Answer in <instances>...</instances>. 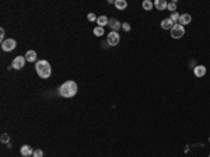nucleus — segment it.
Here are the masks:
<instances>
[{"instance_id":"nucleus-1","label":"nucleus","mask_w":210,"mask_h":157,"mask_svg":"<svg viewBox=\"0 0 210 157\" xmlns=\"http://www.w3.org/2000/svg\"><path fill=\"white\" fill-rule=\"evenodd\" d=\"M77 83L73 80H67L63 84L59 87V94L64 98H70V97H74L77 94Z\"/></svg>"},{"instance_id":"nucleus-2","label":"nucleus","mask_w":210,"mask_h":157,"mask_svg":"<svg viewBox=\"0 0 210 157\" xmlns=\"http://www.w3.org/2000/svg\"><path fill=\"white\" fill-rule=\"evenodd\" d=\"M35 69H37V73L41 78H49L51 77V63L48 61H38L37 65H35Z\"/></svg>"},{"instance_id":"nucleus-3","label":"nucleus","mask_w":210,"mask_h":157,"mask_svg":"<svg viewBox=\"0 0 210 157\" xmlns=\"http://www.w3.org/2000/svg\"><path fill=\"white\" fill-rule=\"evenodd\" d=\"M183 34H185V28H183L181 24H174V27L171 28V36L175 38V39L182 38Z\"/></svg>"},{"instance_id":"nucleus-4","label":"nucleus","mask_w":210,"mask_h":157,"mask_svg":"<svg viewBox=\"0 0 210 157\" xmlns=\"http://www.w3.org/2000/svg\"><path fill=\"white\" fill-rule=\"evenodd\" d=\"M108 45L109 46H116L119 42H121V35H119L118 32H115V31H111L109 34H108Z\"/></svg>"},{"instance_id":"nucleus-5","label":"nucleus","mask_w":210,"mask_h":157,"mask_svg":"<svg viewBox=\"0 0 210 157\" xmlns=\"http://www.w3.org/2000/svg\"><path fill=\"white\" fill-rule=\"evenodd\" d=\"M15 46H17V42H15V39H13V38H9V39H6L4 42H2V49H3L4 52L14 51Z\"/></svg>"},{"instance_id":"nucleus-6","label":"nucleus","mask_w":210,"mask_h":157,"mask_svg":"<svg viewBox=\"0 0 210 157\" xmlns=\"http://www.w3.org/2000/svg\"><path fill=\"white\" fill-rule=\"evenodd\" d=\"M24 65H25V56H15L14 61L11 62L13 69H17V70L23 69V67H24Z\"/></svg>"},{"instance_id":"nucleus-7","label":"nucleus","mask_w":210,"mask_h":157,"mask_svg":"<svg viewBox=\"0 0 210 157\" xmlns=\"http://www.w3.org/2000/svg\"><path fill=\"white\" fill-rule=\"evenodd\" d=\"M193 73H195L196 77H203L206 74V66L203 65H198V66L193 67Z\"/></svg>"},{"instance_id":"nucleus-8","label":"nucleus","mask_w":210,"mask_h":157,"mask_svg":"<svg viewBox=\"0 0 210 157\" xmlns=\"http://www.w3.org/2000/svg\"><path fill=\"white\" fill-rule=\"evenodd\" d=\"M191 21H192V17H191V14H188V13H185V14H181V18H179V23H178V24H181V25H182V27H185V25L191 24Z\"/></svg>"},{"instance_id":"nucleus-9","label":"nucleus","mask_w":210,"mask_h":157,"mask_svg":"<svg viewBox=\"0 0 210 157\" xmlns=\"http://www.w3.org/2000/svg\"><path fill=\"white\" fill-rule=\"evenodd\" d=\"M21 154L24 157H31L34 154V150L31 149V146H28V145H24V146H21Z\"/></svg>"},{"instance_id":"nucleus-10","label":"nucleus","mask_w":210,"mask_h":157,"mask_svg":"<svg viewBox=\"0 0 210 157\" xmlns=\"http://www.w3.org/2000/svg\"><path fill=\"white\" fill-rule=\"evenodd\" d=\"M168 6V3L165 2V0H154V7L157 10H160V11H163V10H165Z\"/></svg>"},{"instance_id":"nucleus-11","label":"nucleus","mask_w":210,"mask_h":157,"mask_svg":"<svg viewBox=\"0 0 210 157\" xmlns=\"http://www.w3.org/2000/svg\"><path fill=\"white\" fill-rule=\"evenodd\" d=\"M174 27V23H172V20L171 18H164L161 21V28L163 30H170L171 31V28Z\"/></svg>"},{"instance_id":"nucleus-12","label":"nucleus","mask_w":210,"mask_h":157,"mask_svg":"<svg viewBox=\"0 0 210 157\" xmlns=\"http://www.w3.org/2000/svg\"><path fill=\"white\" fill-rule=\"evenodd\" d=\"M109 27L112 28V31H115V32H118V30H121L122 24L116 20V18H111L109 20Z\"/></svg>"},{"instance_id":"nucleus-13","label":"nucleus","mask_w":210,"mask_h":157,"mask_svg":"<svg viewBox=\"0 0 210 157\" xmlns=\"http://www.w3.org/2000/svg\"><path fill=\"white\" fill-rule=\"evenodd\" d=\"M97 23H98V27H105V25L109 24V18L107 17V15H100V17L97 18Z\"/></svg>"},{"instance_id":"nucleus-14","label":"nucleus","mask_w":210,"mask_h":157,"mask_svg":"<svg viewBox=\"0 0 210 157\" xmlns=\"http://www.w3.org/2000/svg\"><path fill=\"white\" fill-rule=\"evenodd\" d=\"M24 56H25V61H28V62H35L37 61V52L35 51H28Z\"/></svg>"},{"instance_id":"nucleus-15","label":"nucleus","mask_w":210,"mask_h":157,"mask_svg":"<svg viewBox=\"0 0 210 157\" xmlns=\"http://www.w3.org/2000/svg\"><path fill=\"white\" fill-rule=\"evenodd\" d=\"M115 7L118 10H125L128 7V2L126 0H115Z\"/></svg>"},{"instance_id":"nucleus-16","label":"nucleus","mask_w":210,"mask_h":157,"mask_svg":"<svg viewBox=\"0 0 210 157\" xmlns=\"http://www.w3.org/2000/svg\"><path fill=\"white\" fill-rule=\"evenodd\" d=\"M142 7H143L146 11H151L153 7H154V3H153L151 0H144L143 3H142Z\"/></svg>"},{"instance_id":"nucleus-17","label":"nucleus","mask_w":210,"mask_h":157,"mask_svg":"<svg viewBox=\"0 0 210 157\" xmlns=\"http://www.w3.org/2000/svg\"><path fill=\"white\" fill-rule=\"evenodd\" d=\"M171 20H172V23L174 24H178L179 23V18H181V14H178V11H175V13H171Z\"/></svg>"},{"instance_id":"nucleus-18","label":"nucleus","mask_w":210,"mask_h":157,"mask_svg":"<svg viewBox=\"0 0 210 157\" xmlns=\"http://www.w3.org/2000/svg\"><path fill=\"white\" fill-rule=\"evenodd\" d=\"M104 34H105V32H104V28L102 27H98V25H97V27L94 28V35L95 36H102Z\"/></svg>"},{"instance_id":"nucleus-19","label":"nucleus","mask_w":210,"mask_h":157,"mask_svg":"<svg viewBox=\"0 0 210 157\" xmlns=\"http://www.w3.org/2000/svg\"><path fill=\"white\" fill-rule=\"evenodd\" d=\"M167 9L170 10L171 13H175V11H177V2H172V3H168Z\"/></svg>"},{"instance_id":"nucleus-20","label":"nucleus","mask_w":210,"mask_h":157,"mask_svg":"<svg viewBox=\"0 0 210 157\" xmlns=\"http://www.w3.org/2000/svg\"><path fill=\"white\" fill-rule=\"evenodd\" d=\"M32 157H43V151L41 149H37V150H34Z\"/></svg>"},{"instance_id":"nucleus-21","label":"nucleus","mask_w":210,"mask_h":157,"mask_svg":"<svg viewBox=\"0 0 210 157\" xmlns=\"http://www.w3.org/2000/svg\"><path fill=\"white\" fill-rule=\"evenodd\" d=\"M97 15L94 14V13H90L89 15H87V20H89V21H97Z\"/></svg>"},{"instance_id":"nucleus-22","label":"nucleus","mask_w":210,"mask_h":157,"mask_svg":"<svg viewBox=\"0 0 210 157\" xmlns=\"http://www.w3.org/2000/svg\"><path fill=\"white\" fill-rule=\"evenodd\" d=\"M2 142L3 143H9L10 142V136L7 135V133H3V135H2Z\"/></svg>"},{"instance_id":"nucleus-23","label":"nucleus","mask_w":210,"mask_h":157,"mask_svg":"<svg viewBox=\"0 0 210 157\" xmlns=\"http://www.w3.org/2000/svg\"><path fill=\"white\" fill-rule=\"evenodd\" d=\"M122 30L123 31H130V24H128V23H122Z\"/></svg>"},{"instance_id":"nucleus-24","label":"nucleus","mask_w":210,"mask_h":157,"mask_svg":"<svg viewBox=\"0 0 210 157\" xmlns=\"http://www.w3.org/2000/svg\"><path fill=\"white\" fill-rule=\"evenodd\" d=\"M0 39H2V42H4V41H6V39H4V30H3V28L0 30Z\"/></svg>"},{"instance_id":"nucleus-25","label":"nucleus","mask_w":210,"mask_h":157,"mask_svg":"<svg viewBox=\"0 0 210 157\" xmlns=\"http://www.w3.org/2000/svg\"><path fill=\"white\" fill-rule=\"evenodd\" d=\"M209 142H210V138H209Z\"/></svg>"},{"instance_id":"nucleus-26","label":"nucleus","mask_w":210,"mask_h":157,"mask_svg":"<svg viewBox=\"0 0 210 157\" xmlns=\"http://www.w3.org/2000/svg\"><path fill=\"white\" fill-rule=\"evenodd\" d=\"M209 157H210V153H209Z\"/></svg>"}]
</instances>
